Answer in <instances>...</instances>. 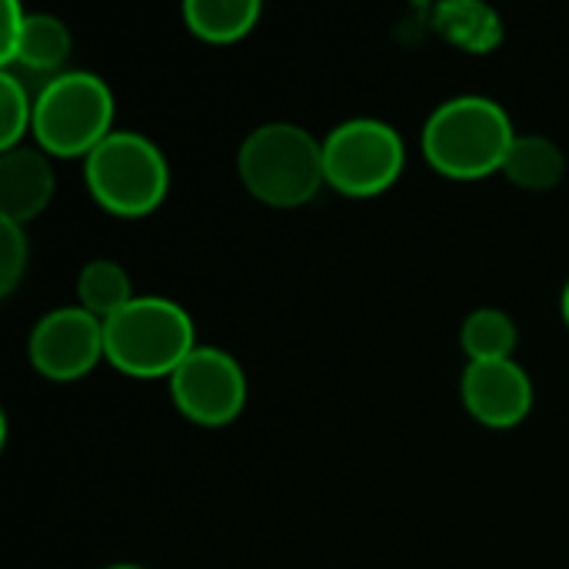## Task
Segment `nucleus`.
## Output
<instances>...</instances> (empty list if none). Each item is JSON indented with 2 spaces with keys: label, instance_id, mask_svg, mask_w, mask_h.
<instances>
[{
  "label": "nucleus",
  "instance_id": "6ab92c4d",
  "mask_svg": "<svg viewBox=\"0 0 569 569\" xmlns=\"http://www.w3.org/2000/svg\"><path fill=\"white\" fill-rule=\"evenodd\" d=\"M23 20H27V10L17 0H7L3 3V23H0V67L3 70H10V63L17 57L20 33H23Z\"/></svg>",
  "mask_w": 569,
  "mask_h": 569
},
{
  "label": "nucleus",
  "instance_id": "39448f33",
  "mask_svg": "<svg viewBox=\"0 0 569 569\" xmlns=\"http://www.w3.org/2000/svg\"><path fill=\"white\" fill-rule=\"evenodd\" d=\"M83 177L90 197L123 220L153 213L170 190V163L163 150L137 130H113L83 160Z\"/></svg>",
  "mask_w": 569,
  "mask_h": 569
},
{
  "label": "nucleus",
  "instance_id": "7ed1b4c3",
  "mask_svg": "<svg viewBox=\"0 0 569 569\" xmlns=\"http://www.w3.org/2000/svg\"><path fill=\"white\" fill-rule=\"evenodd\" d=\"M237 173L243 187L267 207H303L327 187L323 140L290 120L253 127L237 150Z\"/></svg>",
  "mask_w": 569,
  "mask_h": 569
},
{
  "label": "nucleus",
  "instance_id": "ddd939ff",
  "mask_svg": "<svg viewBox=\"0 0 569 569\" xmlns=\"http://www.w3.org/2000/svg\"><path fill=\"white\" fill-rule=\"evenodd\" d=\"M263 7L257 0H187L183 3V23L193 37L207 43H233L243 40Z\"/></svg>",
  "mask_w": 569,
  "mask_h": 569
},
{
  "label": "nucleus",
  "instance_id": "f03ea898",
  "mask_svg": "<svg viewBox=\"0 0 569 569\" xmlns=\"http://www.w3.org/2000/svg\"><path fill=\"white\" fill-rule=\"evenodd\" d=\"M197 347L193 317L160 293H137L103 323L107 363L133 380H170Z\"/></svg>",
  "mask_w": 569,
  "mask_h": 569
},
{
  "label": "nucleus",
  "instance_id": "dca6fc26",
  "mask_svg": "<svg viewBox=\"0 0 569 569\" xmlns=\"http://www.w3.org/2000/svg\"><path fill=\"white\" fill-rule=\"evenodd\" d=\"M520 330L517 320L500 310V307H480L463 320L460 343L470 357V363H487V360H513Z\"/></svg>",
  "mask_w": 569,
  "mask_h": 569
},
{
  "label": "nucleus",
  "instance_id": "423d86ee",
  "mask_svg": "<svg viewBox=\"0 0 569 569\" xmlns=\"http://www.w3.org/2000/svg\"><path fill=\"white\" fill-rule=\"evenodd\" d=\"M407 167V147L397 127L377 117H353L323 137L327 187L343 197H380Z\"/></svg>",
  "mask_w": 569,
  "mask_h": 569
},
{
  "label": "nucleus",
  "instance_id": "2eb2a0df",
  "mask_svg": "<svg viewBox=\"0 0 569 569\" xmlns=\"http://www.w3.org/2000/svg\"><path fill=\"white\" fill-rule=\"evenodd\" d=\"M133 280L123 270V263L110 260V257H97L90 263L80 267L77 273V307H83L87 313H93L97 320H110L117 317L130 300H133Z\"/></svg>",
  "mask_w": 569,
  "mask_h": 569
},
{
  "label": "nucleus",
  "instance_id": "9b49d317",
  "mask_svg": "<svg viewBox=\"0 0 569 569\" xmlns=\"http://www.w3.org/2000/svg\"><path fill=\"white\" fill-rule=\"evenodd\" d=\"M500 173L527 193H547L560 187L567 173V157L560 143L543 133H517Z\"/></svg>",
  "mask_w": 569,
  "mask_h": 569
},
{
  "label": "nucleus",
  "instance_id": "1a4fd4ad",
  "mask_svg": "<svg viewBox=\"0 0 569 569\" xmlns=\"http://www.w3.org/2000/svg\"><path fill=\"white\" fill-rule=\"evenodd\" d=\"M460 393L470 417L490 430H513L533 410V380L517 360L467 363Z\"/></svg>",
  "mask_w": 569,
  "mask_h": 569
},
{
  "label": "nucleus",
  "instance_id": "9d476101",
  "mask_svg": "<svg viewBox=\"0 0 569 569\" xmlns=\"http://www.w3.org/2000/svg\"><path fill=\"white\" fill-rule=\"evenodd\" d=\"M53 190L57 173L50 153H43L37 143L0 150V220L27 227L47 210Z\"/></svg>",
  "mask_w": 569,
  "mask_h": 569
},
{
  "label": "nucleus",
  "instance_id": "aec40b11",
  "mask_svg": "<svg viewBox=\"0 0 569 569\" xmlns=\"http://www.w3.org/2000/svg\"><path fill=\"white\" fill-rule=\"evenodd\" d=\"M560 307H563V320H567V327H569V280H567V287H563V297H560Z\"/></svg>",
  "mask_w": 569,
  "mask_h": 569
},
{
  "label": "nucleus",
  "instance_id": "20e7f679",
  "mask_svg": "<svg viewBox=\"0 0 569 569\" xmlns=\"http://www.w3.org/2000/svg\"><path fill=\"white\" fill-rule=\"evenodd\" d=\"M113 90L90 70H63L33 97V143L50 157H90L113 133Z\"/></svg>",
  "mask_w": 569,
  "mask_h": 569
},
{
  "label": "nucleus",
  "instance_id": "0eeeda50",
  "mask_svg": "<svg viewBox=\"0 0 569 569\" xmlns=\"http://www.w3.org/2000/svg\"><path fill=\"white\" fill-rule=\"evenodd\" d=\"M173 407L197 427H227L247 407V373L233 353L200 343L167 380Z\"/></svg>",
  "mask_w": 569,
  "mask_h": 569
},
{
  "label": "nucleus",
  "instance_id": "f257e3e1",
  "mask_svg": "<svg viewBox=\"0 0 569 569\" xmlns=\"http://www.w3.org/2000/svg\"><path fill=\"white\" fill-rule=\"evenodd\" d=\"M517 140L507 107L480 93L443 100L423 123V157L433 170L453 180H480L503 170Z\"/></svg>",
  "mask_w": 569,
  "mask_h": 569
},
{
  "label": "nucleus",
  "instance_id": "a211bd4d",
  "mask_svg": "<svg viewBox=\"0 0 569 569\" xmlns=\"http://www.w3.org/2000/svg\"><path fill=\"white\" fill-rule=\"evenodd\" d=\"M30 263V243H27V227L0 220V297H10L20 280L27 277Z\"/></svg>",
  "mask_w": 569,
  "mask_h": 569
},
{
  "label": "nucleus",
  "instance_id": "4468645a",
  "mask_svg": "<svg viewBox=\"0 0 569 569\" xmlns=\"http://www.w3.org/2000/svg\"><path fill=\"white\" fill-rule=\"evenodd\" d=\"M70 30L60 17L53 13H30L23 20V33H20V47L10 67H23L33 73H63V63L70 57Z\"/></svg>",
  "mask_w": 569,
  "mask_h": 569
},
{
  "label": "nucleus",
  "instance_id": "412c9836",
  "mask_svg": "<svg viewBox=\"0 0 569 569\" xmlns=\"http://www.w3.org/2000/svg\"><path fill=\"white\" fill-rule=\"evenodd\" d=\"M107 569H147V567H137V563H113V567Z\"/></svg>",
  "mask_w": 569,
  "mask_h": 569
},
{
  "label": "nucleus",
  "instance_id": "6e6552de",
  "mask_svg": "<svg viewBox=\"0 0 569 569\" xmlns=\"http://www.w3.org/2000/svg\"><path fill=\"white\" fill-rule=\"evenodd\" d=\"M27 353L43 380L73 383L87 377L100 360H107L103 320L83 307H57L33 323Z\"/></svg>",
  "mask_w": 569,
  "mask_h": 569
},
{
  "label": "nucleus",
  "instance_id": "f3484780",
  "mask_svg": "<svg viewBox=\"0 0 569 569\" xmlns=\"http://www.w3.org/2000/svg\"><path fill=\"white\" fill-rule=\"evenodd\" d=\"M0 150H13L33 133V97L13 70L0 73Z\"/></svg>",
  "mask_w": 569,
  "mask_h": 569
},
{
  "label": "nucleus",
  "instance_id": "f8f14e48",
  "mask_svg": "<svg viewBox=\"0 0 569 569\" xmlns=\"http://www.w3.org/2000/svg\"><path fill=\"white\" fill-rule=\"evenodd\" d=\"M433 27L467 53H490L503 43V20L477 0H443L433 7Z\"/></svg>",
  "mask_w": 569,
  "mask_h": 569
}]
</instances>
